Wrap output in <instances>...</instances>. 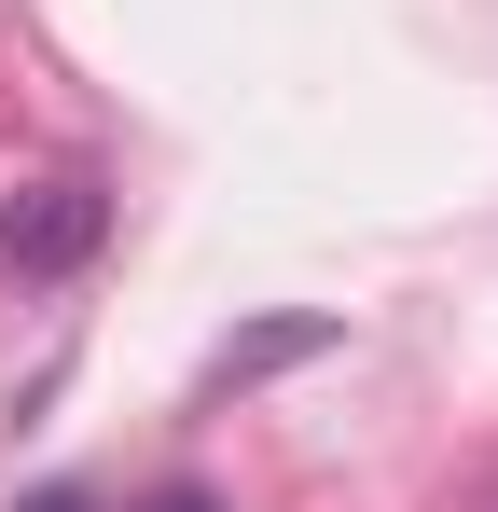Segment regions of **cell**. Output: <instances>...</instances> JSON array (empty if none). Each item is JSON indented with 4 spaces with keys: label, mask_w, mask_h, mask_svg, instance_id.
I'll list each match as a JSON object with an SVG mask.
<instances>
[{
    "label": "cell",
    "mask_w": 498,
    "mask_h": 512,
    "mask_svg": "<svg viewBox=\"0 0 498 512\" xmlns=\"http://www.w3.org/2000/svg\"><path fill=\"white\" fill-rule=\"evenodd\" d=\"M153 512H208V499H194V485H166V499H153Z\"/></svg>",
    "instance_id": "3"
},
{
    "label": "cell",
    "mask_w": 498,
    "mask_h": 512,
    "mask_svg": "<svg viewBox=\"0 0 498 512\" xmlns=\"http://www.w3.org/2000/svg\"><path fill=\"white\" fill-rule=\"evenodd\" d=\"M97 236H111V194H97L83 167L28 180V194L0 208V263H14V277H70V263L97 250Z\"/></svg>",
    "instance_id": "1"
},
{
    "label": "cell",
    "mask_w": 498,
    "mask_h": 512,
    "mask_svg": "<svg viewBox=\"0 0 498 512\" xmlns=\"http://www.w3.org/2000/svg\"><path fill=\"white\" fill-rule=\"evenodd\" d=\"M28 512H83V499H28Z\"/></svg>",
    "instance_id": "4"
},
{
    "label": "cell",
    "mask_w": 498,
    "mask_h": 512,
    "mask_svg": "<svg viewBox=\"0 0 498 512\" xmlns=\"http://www.w3.org/2000/svg\"><path fill=\"white\" fill-rule=\"evenodd\" d=\"M319 346V319H277V333H249V346H222V374H263V360H305Z\"/></svg>",
    "instance_id": "2"
}]
</instances>
